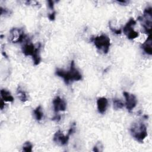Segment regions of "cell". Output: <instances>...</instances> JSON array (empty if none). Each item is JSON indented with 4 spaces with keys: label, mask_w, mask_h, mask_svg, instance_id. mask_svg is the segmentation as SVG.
Instances as JSON below:
<instances>
[{
    "label": "cell",
    "mask_w": 152,
    "mask_h": 152,
    "mask_svg": "<svg viewBox=\"0 0 152 152\" xmlns=\"http://www.w3.org/2000/svg\"><path fill=\"white\" fill-rule=\"evenodd\" d=\"M55 15H56V12L53 11L52 13L48 14V18L50 21H53L55 18Z\"/></svg>",
    "instance_id": "44dd1931"
},
{
    "label": "cell",
    "mask_w": 152,
    "mask_h": 152,
    "mask_svg": "<svg viewBox=\"0 0 152 152\" xmlns=\"http://www.w3.org/2000/svg\"><path fill=\"white\" fill-rule=\"evenodd\" d=\"M141 47L145 53L149 55H152V39L150 34L148 36L145 41L141 45Z\"/></svg>",
    "instance_id": "7c38bea8"
},
{
    "label": "cell",
    "mask_w": 152,
    "mask_h": 152,
    "mask_svg": "<svg viewBox=\"0 0 152 152\" xmlns=\"http://www.w3.org/2000/svg\"><path fill=\"white\" fill-rule=\"evenodd\" d=\"M53 105L55 113H58L59 111H65L66 110V103L65 101L59 96L56 97L53 99Z\"/></svg>",
    "instance_id": "30bf717a"
},
{
    "label": "cell",
    "mask_w": 152,
    "mask_h": 152,
    "mask_svg": "<svg viewBox=\"0 0 152 152\" xmlns=\"http://www.w3.org/2000/svg\"><path fill=\"white\" fill-rule=\"evenodd\" d=\"M16 93H17L18 97L22 102H25L27 100V97L26 93L25 92V91H24L23 90V88H21V87L20 86H18L17 90H16Z\"/></svg>",
    "instance_id": "5bb4252c"
},
{
    "label": "cell",
    "mask_w": 152,
    "mask_h": 152,
    "mask_svg": "<svg viewBox=\"0 0 152 152\" xmlns=\"http://www.w3.org/2000/svg\"><path fill=\"white\" fill-rule=\"evenodd\" d=\"M138 20L141 22L144 31L150 35L152 26V8L151 7L145 8L142 15L138 17Z\"/></svg>",
    "instance_id": "277c9868"
},
{
    "label": "cell",
    "mask_w": 152,
    "mask_h": 152,
    "mask_svg": "<svg viewBox=\"0 0 152 152\" xmlns=\"http://www.w3.org/2000/svg\"><path fill=\"white\" fill-rule=\"evenodd\" d=\"M4 102L5 101L2 99H1V104H0V107H1V110H2L4 109V106H5V102Z\"/></svg>",
    "instance_id": "d4e9b609"
},
{
    "label": "cell",
    "mask_w": 152,
    "mask_h": 152,
    "mask_svg": "<svg viewBox=\"0 0 152 152\" xmlns=\"http://www.w3.org/2000/svg\"><path fill=\"white\" fill-rule=\"evenodd\" d=\"M55 74L64 80L66 84H69V83L73 81H79L82 79V75L79 71L75 68L74 61H71L70 64V69L66 71L62 69L57 68L55 71Z\"/></svg>",
    "instance_id": "6da1fadb"
},
{
    "label": "cell",
    "mask_w": 152,
    "mask_h": 152,
    "mask_svg": "<svg viewBox=\"0 0 152 152\" xmlns=\"http://www.w3.org/2000/svg\"><path fill=\"white\" fill-rule=\"evenodd\" d=\"M109 26L110 29L111 30V31H112L113 33H115V34H121V30L120 28H115L113 27L112 26V25H111L110 22L109 23Z\"/></svg>",
    "instance_id": "d6986e66"
},
{
    "label": "cell",
    "mask_w": 152,
    "mask_h": 152,
    "mask_svg": "<svg viewBox=\"0 0 152 152\" xmlns=\"http://www.w3.org/2000/svg\"><path fill=\"white\" fill-rule=\"evenodd\" d=\"M40 43H39L36 47L32 43L30 42L29 39H28L22 46V51L26 56H31L34 64L35 65H37L40 64L41 61L40 55Z\"/></svg>",
    "instance_id": "7a4b0ae2"
},
{
    "label": "cell",
    "mask_w": 152,
    "mask_h": 152,
    "mask_svg": "<svg viewBox=\"0 0 152 152\" xmlns=\"http://www.w3.org/2000/svg\"><path fill=\"white\" fill-rule=\"evenodd\" d=\"M118 4H121L122 5H126L128 3V1H125V0H124V1H116Z\"/></svg>",
    "instance_id": "cb8c5ba5"
},
{
    "label": "cell",
    "mask_w": 152,
    "mask_h": 152,
    "mask_svg": "<svg viewBox=\"0 0 152 152\" xmlns=\"http://www.w3.org/2000/svg\"><path fill=\"white\" fill-rule=\"evenodd\" d=\"M108 102L106 98L105 97H99L97 100V110L98 112L101 113L103 114L107 109Z\"/></svg>",
    "instance_id": "8fae6325"
},
{
    "label": "cell",
    "mask_w": 152,
    "mask_h": 152,
    "mask_svg": "<svg viewBox=\"0 0 152 152\" xmlns=\"http://www.w3.org/2000/svg\"><path fill=\"white\" fill-rule=\"evenodd\" d=\"M33 145L30 141H26L24 142L23 146V150L26 152H31Z\"/></svg>",
    "instance_id": "e0dca14e"
},
{
    "label": "cell",
    "mask_w": 152,
    "mask_h": 152,
    "mask_svg": "<svg viewBox=\"0 0 152 152\" xmlns=\"http://www.w3.org/2000/svg\"><path fill=\"white\" fill-rule=\"evenodd\" d=\"M0 11H1V15H3V14L7 15V14H11V11L9 10H8L7 8H3L2 7L0 8Z\"/></svg>",
    "instance_id": "ffe728a7"
},
{
    "label": "cell",
    "mask_w": 152,
    "mask_h": 152,
    "mask_svg": "<svg viewBox=\"0 0 152 152\" xmlns=\"http://www.w3.org/2000/svg\"><path fill=\"white\" fill-rule=\"evenodd\" d=\"M1 96L2 99L5 102H12L14 101V98L11 94V93L6 89H1Z\"/></svg>",
    "instance_id": "4fadbf2b"
},
{
    "label": "cell",
    "mask_w": 152,
    "mask_h": 152,
    "mask_svg": "<svg viewBox=\"0 0 152 152\" xmlns=\"http://www.w3.org/2000/svg\"><path fill=\"white\" fill-rule=\"evenodd\" d=\"M48 7L49 8L52 10H53V8H54V2L53 1H50V0H49L48 1Z\"/></svg>",
    "instance_id": "7402d4cb"
},
{
    "label": "cell",
    "mask_w": 152,
    "mask_h": 152,
    "mask_svg": "<svg viewBox=\"0 0 152 152\" xmlns=\"http://www.w3.org/2000/svg\"><path fill=\"white\" fill-rule=\"evenodd\" d=\"M33 113L34 115V117L38 121H40L42 119V118L43 117V112L42 111V108L41 106H37L34 110Z\"/></svg>",
    "instance_id": "9a60e30c"
},
{
    "label": "cell",
    "mask_w": 152,
    "mask_h": 152,
    "mask_svg": "<svg viewBox=\"0 0 152 152\" xmlns=\"http://www.w3.org/2000/svg\"><path fill=\"white\" fill-rule=\"evenodd\" d=\"M10 38L14 43H21L29 39L22 28H12L10 31Z\"/></svg>",
    "instance_id": "52a82bcc"
},
{
    "label": "cell",
    "mask_w": 152,
    "mask_h": 152,
    "mask_svg": "<svg viewBox=\"0 0 152 152\" xmlns=\"http://www.w3.org/2000/svg\"><path fill=\"white\" fill-rule=\"evenodd\" d=\"M75 124L72 123V124L71 126V128L69 129L68 131L67 135H64L60 130H58L54 134L53 138V141L60 145H66L68 144L70 135L75 131Z\"/></svg>",
    "instance_id": "8992f818"
},
{
    "label": "cell",
    "mask_w": 152,
    "mask_h": 152,
    "mask_svg": "<svg viewBox=\"0 0 152 152\" xmlns=\"http://www.w3.org/2000/svg\"><path fill=\"white\" fill-rule=\"evenodd\" d=\"M123 94L125 98V106L128 112L131 111L134 109L137 104V100L135 96L133 94H131L128 92L124 91Z\"/></svg>",
    "instance_id": "9c48e42d"
},
{
    "label": "cell",
    "mask_w": 152,
    "mask_h": 152,
    "mask_svg": "<svg viewBox=\"0 0 152 152\" xmlns=\"http://www.w3.org/2000/svg\"><path fill=\"white\" fill-rule=\"evenodd\" d=\"M91 41L94 43V45L98 50L102 51L104 53L108 52L110 46V40L107 35L103 34L94 37L91 39Z\"/></svg>",
    "instance_id": "5b68a950"
},
{
    "label": "cell",
    "mask_w": 152,
    "mask_h": 152,
    "mask_svg": "<svg viewBox=\"0 0 152 152\" xmlns=\"http://www.w3.org/2000/svg\"><path fill=\"white\" fill-rule=\"evenodd\" d=\"M103 150V145L102 143L98 141L93 147V151L95 152H101Z\"/></svg>",
    "instance_id": "ac0fdd59"
},
{
    "label": "cell",
    "mask_w": 152,
    "mask_h": 152,
    "mask_svg": "<svg viewBox=\"0 0 152 152\" xmlns=\"http://www.w3.org/2000/svg\"><path fill=\"white\" fill-rule=\"evenodd\" d=\"M135 24L136 21L133 18H131L124 27V33L128 39L133 40L139 36V33L135 31L133 28Z\"/></svg>",
    "instance_id": "ba28073f"
},
{
    "label": "cell",
    "mask_w": 152,
    "mask_h": 152,
    "mask_svg": "<svg viewBox=\"0 0 152 152\" xmlns=\"http://www.w3.org/2000/svg\"><path fill=\"white\" fill-rule=\"evenodd\" d=\"M130 132L132 136L140 142H143L147 136V127L141 122L133 123L130 128Z\"/></svg>",
    "instance_id": "3957f363"
},
{
    "label": "cell",
    "mask_w": 152,
    "mask_h": 152,
    "mask_svg": "<svg viewBox=\"0 0 152 152\" xmlns=\"http://www.w3.org/2000/svg\"><path fill=\"white\" fill-rule=\"evenodd\" d=\"M52 121H59L61 120V116L59 115H56L53 118H52Z\"/></svg>",
    "instance_id": "603a6c76"
},
{
    "label": "cell",
    "mask_w": 152,
    "mask_h": 152,
    "mask_svg": "<svg viewBox=\"0 0 152 152\" xmlns=\"http://www.w3.org/2000/svg\"><path fill=\"white\" fill-rule=\"evenodd\" d=\"M113 106L115 110L120 109L124 107V103L121 99L115 98L113 99Z\"/></svg>",
    "instance_id": "2e32d148"
}]
</instances>
